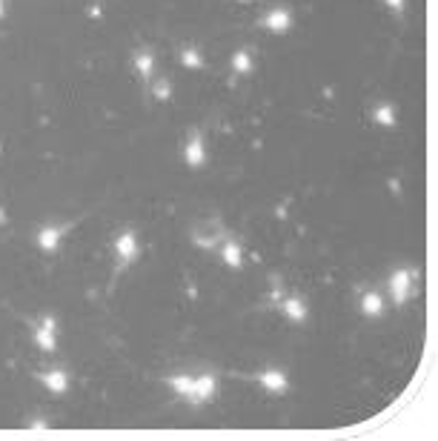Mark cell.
I'll return each mask as SVG.
<instances>
[{"instance_id":"1","label":"cell","mask_w":438,"mask_h":441,"mask_svg":"<svg viewBox=\"0 0 438 441\" xmlns=\"http://www.w3.org/2000/svg\"><path fill=\"white\" fill-rule=\"evenodd\" d=\"M115 249L120 252V258H123V261H132V258H135V252H138L135 235H123L120 241H115Z\"/></svg>"},{"instance_id":"2","label":"cell","mask_w":438,"mask_h":441,"mask_svg":"<svg viewBox=\"0 0 438 441\" xmlns=\"http://www.w3.org/2000/svg\"><path fill=\"white\" fill-rule=\"evenodd\" d=\"M407 290H410V272H398V275L392 278V292H395V298L404 301V298H407Z\"/></svg>"},{"instance_id":"3","label":"cell","mask_w":438,"mask_h":441,"mask_svg":"<svg viewBox=\"0 0 438 441\" xmlns=\"http://www.w3.org/2000/svg\"><path fill=\"white\" fill-rule=\"evenodd\" d=\"M43 384H46V387H52V390H66V378H63V375H60V372H52V375H43Z\"/></svg>"},{"instance_id":"4","label":"cell","mask_w":438,"mask_h":441,"mask_svg":"<svg viewBox=\"0 0 438 441\" xmlns=\"http://www.w3.org/2000/svg\"><path fill=\"white\" fill-rule=\"evenodd\" d=\"M186 161L192 163V166H198V163L204 161V149H201V143H192V146H189V149H186Z\"/></svg>"},{"instance_id":"5","label":"cell","mask_w":438,"mask_h":441,"mask_svg":"<svg viewBox=\"0 0 438 441\" xmlns=\"http://www.w3.org/2000/svg\"><path fill=\"white\" fill-rule=\"evenodd\" d=\"M58 238H60V229H46V232H40V246L52 249V246L58 244Z\"/></svg>"},{"instance_id":"6","label":"cell","mask_w":438,"mask_h":441,"mask_svg":"<svg viewBox=\"0 0 438 441\" xmlns=\"http://www.w3.org/2000/svg\"><path fill=\"white\" fill-rule=\"evenodd\" d=\"M223 258L229 261V267H241V252H238V246H235V244H226Z\"/></svg>"},{"instance_id":"7","label":"cell","mask_w":438,"mask_h":441,"mask_svg":"<svg viewBox=\"0 0 438 441\" xmlns=\"http://www.w3.org/2000/svg\"><path fill=\"white\" fill-rule=\"evenodd\" d=\"M364 313H369V315L381 313V298L378 295H367V298H364Z\"/></svg>"},{"instance_id":"8","label":"cell","mask_w":438,"mask_h":441,"mask_svg":"<svg viewBox=\"0 0 438 441\" xmlns=\"http://www.w3.org/2000/svg\"><path fill=\"white\" fill-rule=\"evenodd\" d=\"M264 384H266V387H275V390H281L287 381H284V375H281V372H266V375H264Z\"/></svg>"},{"instance_id":"9","label":"cell","mask_w":438,"mask_h":441,"mask_svg":"<svg viewBox=\"0 0 438 441\" xmlns=\"http://www.w3.org/2000/svg\"><path fill=\"white\" fill-rule=\"evenodd\" d=\"M37 341L43 344L46 349L55 347V341H52V321H46V330H40V335H37Z\"/></svg>"}]
</instances>
